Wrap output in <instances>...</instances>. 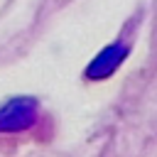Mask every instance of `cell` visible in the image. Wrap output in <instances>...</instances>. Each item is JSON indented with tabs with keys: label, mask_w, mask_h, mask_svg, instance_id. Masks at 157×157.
<instances>
[{
	"label": "cell",
	"mask_w": 157,
	"mask_h": 157,
	"mask_svg": "<svg viewBox=\"0 0 157 157\" xmlns=\"http://www.w3.org/2000/svg\"><path fill=\"white\" fill-rule=\"evenodd\" d=\"M39 118V103L34 98L20 96L10 98L0 105V132H20L37 123Z\"/></svg>",
	"instance_id": "6da1fadb"
},
{
	"label": "cell",
	"mask_w": 157,
	"mask_h": 157,
	"mask_svg": "<svg viewBox=\"0 0 157 157\" xmlns=\"http://www.w3.org/2000/svg\"><path fill=\"white\" fill-rule=\"evenodd\" d=\"M128 52H130V44L128 42H115V44H108L105 49H101L96 56H93V61L86 66V71H83V76L86 78H91V81H101V78H108L120 64H123V59L128 56Z\"/></svg>",
	"instance_id": "7a4b0ae2"
}]
</instances>
